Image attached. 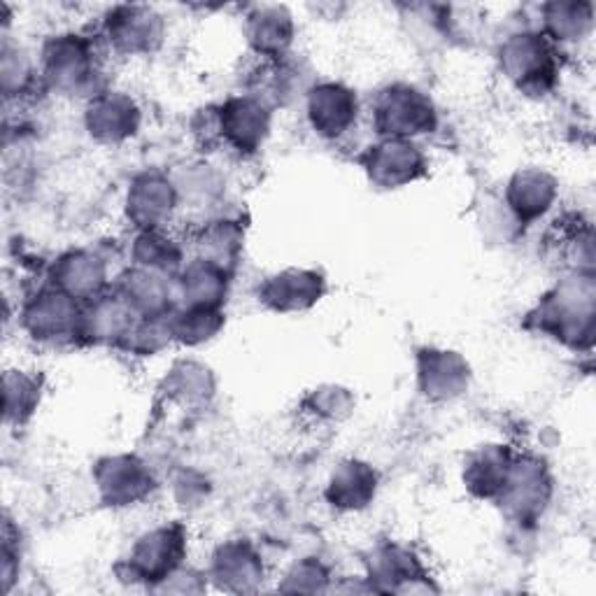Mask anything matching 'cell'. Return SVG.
<instances>
[{
	"mask_svg": "<svg viewBox=\"0 0 596 596\" xmlns=\"http://www.w3.org/2000/svg\"><path fill=\"white\" fill-rule=\"evenodd\" d=\"M373 168H375V178L385 180L387 184L408 182L417 173L419 155L415 152V147L406 142H387L377 147Z\"/></svg>",
	"mask_w": 596,
	"mask_h": 596,
	"instance_id": "obj_3",
	"label": "cell"
},
{
	"mask_svg": "<svg viewBox=\"0 0 596 596\" xmlns=\"http://www.w3.org/2000/svg\"><path fill=\"white\" fill-rule=\"evenodd\" d=\"M356 115V103L350 92L333 87L317 89L310 98V119L315 129L324 136L343 134Z\"/></svg>",
	"mask_w": 596,
	"mask_h": 596,
	"instance_id": "obj_2",
	"label": "cell"
},
{
	"mask_svg": "<svg viewBox=\"0 0 596 596\" xmlns=\"http://www.w3.org/2000/svg\"><path fill=\"white\" fill-rule=\"evenodd\" d=\"M266 33H270V29L266 26V21H262V26H259V35H264V38H266ZM273 33H275V35H278L280 40H283V35H285V33H283V29H275ZM264 38H262V40H264Z\"/></svg>",
	"mask_w": 596,
	"mask_h": 596,
	"instance_id": "obj_6",
	"label": "cell"
},
{
	"mask_svg": "<svg viewBox=\"0 0 596 596\" xmlns=\"http://www.w3.org/2000/svg\"><path fill=\"white\" fill-rule=\"evenodd\" d=\"M312 280L315 275H306V273H287L283 278H275V283L268 285L266 296L268 301H273L275 308H301L304 301L298 296H304L306 301H315V289H312Z\"/></svg>",
	"mask_w": 596,
	"mask_h": 596,
	"instance_id": "obj_5",
	"label": "cell"
},
{
	"mask_svg": "<svg viewBox=\"0 0 596 596\" xmlns=\"http://www.w3.org/2000/svg\"><path fill=\"white\" fill-rule=\"evenodd\" d=\"M377 119L387 134H419L432 126V105L413 89H394L380 103Z\"/></svg>",
	"mask_w": 596,
	"mask_h": 596,
	"instance_id": "obj_1",
	"label": "cell"
},
{
	"mask_svg": "<svg viewBox=\"0 0 596 596\" xmlns=\"http://www.w3.org/2000/svg\"><path fill=\"white\" fill-rule=\"evenodd\" d=\"M226 134L238 147H254L266 131V115L257 103L236 100L226 110Z\"/></svg>",
	"mask_w": 596,
	"mask_h": 596,
	"instance_id": "obj_4",
	"label": "cell"
}]
</instances>
